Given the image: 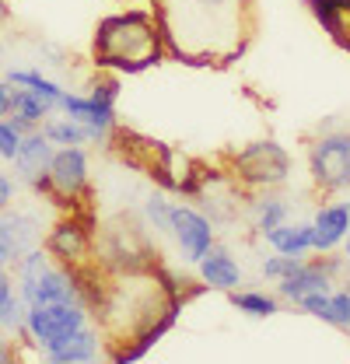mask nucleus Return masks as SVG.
Wrapping results in <instances>:
<instances>
[{
    "instance_id": "1",
    "label": "nucleus",
    "mask_w": 350,
    "mask_h": 364,
    "mask_svg": "<svg viewBox=\"0 0 350 364\" xmlns=\"http://www.w3.org/2000/svg\"><path fill=\"white\" fill-rule=\"evenodd\" d=\"M182 294L165 270L137 263L127 270H109L98 287L91 316L105 333L109 361H137L144 350L175 322Z\"/></svg>"
},
{
    "instance_id": "2",
    "label": "nucleus",
    "mask_w": 350,
    "mask_h": 364,
    "mask_svg": "<svg viewBox=\"0 0 350 364\" xmlns=\"http://www.w3.org/2000/svg\"><path fill=\"white\" fill-rule=\"evenodd\" d=\"M165 53L189 67H228L256 36V0H154Z\"/></svg>"
},
{
    "instance_id": "3",
    "label": "nucleus",
    "mask_w": 350,
    "mask_h": 364,
    "mask_svg": "<svg viewBox=\"0 0 350 364\" xmlns=\"http://www.w3.org/2000/svg\"><path fill=\"white\" fill-rule=\"evenodd\" d=\"M165 53V36L158 25L154 11H116L105 14L95 25V39H91V60L98 70H112V74H140L154 63H161Z\"/></svg>"
},
{
    "instance_id": "4",
    "label": "nucleus",
    "mask_w": 350,
    "mask_h": 364,
    "mask_svg": "<svg viewBox=\"0 0 350 364\" xmlns=\"http://www.w3.org/2000/svg\"><path fill=\"white\" fill-rule=\"evenodd\" d=\"M291 165L295 161H291L287 147L277 144L273 136H262V140H253V144H245L242 151L231 154L228 176L242 189L262 193V189H280L284 182L291 179Z\"/></svg>"
},
{
    "instance_id": "5",
    "label": "nucleus",
    "mask_w": 350,
    "mask_h": 364,
    "mask_svg": "<svg viewBox=\"0 0 350 364\" xmlns=\"http://www.w3.org/2000/svg\"><path fill=\"white\" fill-rule=\"evenodd\" d=\"M46 252L53 256V263H63L70 270H88L95 267V245L98 235L91 228V218L85 210H67L60 221L46 231Z\"/></svg>"
},
{
    "instance_id": "6",
    "label": "nucleus",
    "mask_w": 350,
    "mask_h": 364,
    "mask_svg": "<svg viewBox=\"0 0 350 364\" xmlns=\"http://www.w3.org/2000/svg\"><path fill=\"white\" fill-rule=\"evenodd\" d=\"M308 176L322 193L350 189V130H329L308 144Z\"/></svg>"
},
{
    "instance_id": "7",
    "label": "nucleus",
    "mask_w": 350,
    "mask_h": 364,
    "mask_svg": "<svg viewBox=\"0 0 350 364\" xmlns=\"http://www.w3.org/2000/svg\"><path fill=\"white\" fill-rule=\"evenodd\" d=\"M88 186H91V161H88L85 147L81 144L56 147L53 161H49V196L46 200H53L67 210H81Z\"/></svg>"
},
{
    "instance_id": "8",
    "label": "nucleus",
    "mask_w": 350,
    "mask_h": 364,
    "mask_svg": "<svg viewBox=\"0 0 350 364\" xmlns=\"http://www.w3.org/2000/svg\"><path fill=\"white\" fill-rule=\"evenodd\" d=\"M91 309L85 305H70V301H53V305H28V318H25V343H36L43 354L49 343L70 336L74 329H81L91 322Z\"/></svg>"
},
{
    "instance_id": "9",
    "label": "nucleus",
    "mask_w": 350,
    "mask_h": 364,
    "mask_svg": "<svg viewBox=\"0 0 350 364\" xmlns=\"http://www.w3.org/2000/svg\"><path fill=\"white\" fill-rule=\"evenodd\" d=\"M214 228L218 225L193 203H175L172 207V238L179 245V252H182V259L193 263V267L218 245V231Z\"/></svg>"
},
{
    "instance_id": "10",
    "label": "nucleus",
    "mask_w": 350,
    "mask_h": 364,
    "mask_svg": "<svg viewBox=\"0 0 350 364\" xmlns=\"http://www.w3.org/2000/svg\"><path fill=\"white\" fill-rule=\"evenodd\" d=\"M340 270H344V256L336 259L333 252H319L315 259H302L284 280H277V298L298 305L312 291H333V280L340 277Z\"/></svg>"
},
{
    "instance_id": "11",
    "label": "nucleus",
    "mask_w": 350,
    "mask_h": 364,
    "mask_svg": "<svg viewBox=\"0 0 350 364\" xmlns=\"http://www.w3.org/2000/svg\"><path fill=\"white\" fill-rule=\"evenodd\" d=\"M53 151H56V144L39 127V130L21 136V147H18V154L11 161L14 165V179L21 186H28L36 196H49V161H53Z\"/></svg>"
},
{
    "instance_id": "12",
    "label": "nucleus",
    "mask_w": 350,
    "mask_h": 364,
    "mask_svg": "<svg viewBox=\"0 0 350 364\" xmlns=\"http://www.w3.org/2000/svg\"><path fill=\"white\" fill-rule=\"evenodd\" d=\"M60 112L70 116V119H78L88 130L91 144H109L112 134H116V123H120V119H116V105L95 98L91 91H85V95H81V91H67Z\"/></svg>"
},
{
    "instance_id": "13",
    "label": "nucleus",
    "mask_w": 350,
    "mask_h": 364,
    "mask_svg": "<svg viewBox=\"0 0 350 364\" xmlns=\"http://www.w3.org/2000/svg\"><path fill=\"white\" fill-rule=\"evenodd\" d=\"M43 358L53 364H91V361H98V358H109V350H105V333H102L98 326L85 322V326L74 329L70 336L49 343L43 350Z\"/></svg>"
},
{
    "instance_id": "14",
    "label": "nucleus",
    "mask_w": 350,
    "mask_h": 364,
    "mask_svg": "<svg viewBox=\"0 0 350 364\" xmlns=\"http://www.w3.org/2000/svg\"><path fill=\"white\" fill-rule=\"evenodd\" d=\"M312 235H315V252H336L350 235V200H333L315 207Z\"/></svg>"
},
{
    "instance_id": "15",
    "label": "nucleus",
    "mask_w": 350,
    "mask_h": 364,
    "mask_svg": "<svg viewBox=\"0 0 350 364\" xmlns=\"http://www.w3.org/2000/svg\"><path fill=\"white\" fill-rule=\"evenodd\" d=\"M196 270H200L203 287H211V291L231 294V291L242 284V267H238V259L231 256V249H224V245H214V249L196 263Z\"/></svg>"
},
{
    "instance_id": "16",
    "label": "nucleus",
    "mask_w": 350,
    "mask_h": 364,
    "mask_svg": "<svg viewBox=\"0 0 350 364\" xmlns=\"http://www.w3.org/2000/svg\"><path fill=\"white\" fill-rule=\"evenodd\" d=\"M0 238L7 245H14L18 252L32 249L43 242V221L32 210H18V207H4L0 210Z\"/></svg>"
},
{
    "instance_id": "17",
    "label": "nucleus",
    "mask_w": 350,
    "mask_h": 364,
    "mask_svg": "<svg viewBox=\"0 0 350 364\" xmlns=\"http://www.w3.org/2000/svg\"><path fill=\"white\" fill-rule=\"evenodd\" d=\"M312 18L322 25V32L350 53V0H305Z\"/></svg>"
},
{
    "instance_id": "18",
    "label": "nucleus",
    "mask_w": 350,
    "mask_h": 364,
    "mask_svg": "<svg viewBox=\"0 0 350 364\" xmlns=\"http://www.w3.org/2000/svg\"><path fill=\"white\" fill-rule=\"evenodd\" d=\"M4 77H7L11 85H18V88H28L36 98H43L46 105H49V112H60V109H63L67 88H63L60 81L46 77L43 70H36V67H11Z\"/></svg>"
},
{
    "instance_id": "19",
    "label": "nucleus",
    "mask_w": 350,
    "mask_h": 364,
    "mask_svg": "<svg viewBox=\"0 0 350 364\" xmlns=\"http://www.w3.org/2000/svg\"><path fill=\"white\" fill-rule=\"evenodd\" d=\"M262 238H266V245L273 252H284V256H308V252H315L312 221H298V225L284 221V225H277L273 231H266Z\"/></svg>"
},
{
    "instance_id": "20",
    "label": "nucleus",
    "mask_w": 350,
    "mask_h": 364,
    "mask_svg": "<svg viewBox=\"0 0 350 364\" xmlns=\"http://www.w3.org/2000/svg\"><path fill=\"white\" fill-rule=\"evenodd\" d=\"M49 116H53V112H49V105H46L43 98H36L28 88L11 85V112H7V119H11V123H14L21 134L39 130Z\"/></svg>"
},
{
    "instance_id": "21",
    "label": "nucleus",
    "mask_w": 350,
    "mask_h": 364,
    "mask_svg": "<svg viewBox=\"0 0 350 364\" xmlns=\"http://www.w3.org/2000/svg\"><path fill=\"white\" fill-rule=\"evenodd\" d=\"M249 218H253V228L266 235V231H273L277 225H284L287 218H291V203L280 196V193H273V189H262L260 196L249 203Z\"/></svg>"
},
{
    "instance_id": "22",
    "label": "nucleus",
    "mask_w": 350,
    "mask_h": 364,
    "mask_svg": "<svg viewBox=\"0 0 350 364\" xmlns=\"http://www.w3.org/2000/svg\"><path fill=\"white\" fill-rule=\"evenodd\" d=\"M228 298H231V305L242 316H249V318H270L280 312V298L277 294H266V291H256V287H249V291H238L235 287Z\"/></svg>"
},
{
    "instance_id": "23",
    "label": "nucleus",
    "mask_w": 350,
    "mask_h": 364,
    "mask_svg": "<svg viewBox=\"0 0 350 364\" xmlns=\"http://www.w3.org/2000/svg\"><path fill=\"white\" fill-rule=\"evenodd\" d=\"M43 134L56 144V147H74V144H91V136L88 130L78 123V119H70V116H63V112H53L49 119L43 123Z\"/></svg>"
},
{
    "instance_id": "24",
    "label": "nucleus",
    "mask_w": 350,
    "mask_h": 364,
    "mask_svg": "<svg viewBox=\"0 0 350 364\" xmlns=\"http://www.w3.org/2000/svg\"><path fill=\"white\" fill-rule=\"evenodd\" d=\"M172 207L175 203L165 193H151L144 200V207H140V218L154 235H172Z\"/></svg>"
},
{
    "instance_id": "25",
    "label": "nucleus",
    "mask_w": 350,
    "mask_h": 364,
    "mask_svg": "<svg viewBox=\"0 0 350 364\" xmlns=\"http://www.w3.org/2000/svg\"><path fill=\"white\" fill-rule=\"evenodd\" d=\"M322 322L336 329H350V287L329 291V309L322 312Z\"/></svg>"
},
{
    "instance_id": "26",
    "label": "nucleus",
    "mask_w": 350,
    "mask_h": 364,
    "mask_svg": "<svg viewBox=\"0 0 350 364\" xmlns=\"http://www.w3.org/2000/svg\"><path fill=\"white\" fill-rule=\"evenodd\" d=\"M302 259H305V256H284V252H273V256H266V259L260 263V273L266 277V280L277 284V280H284L287 273L295 270Z\"/></svg>"
},
{
    "instance_id": "27",
    "label": "nucleus",
    "mask_w": 350,
    "mask_h": 364,
    "mask_svg": "<svg viewBox=\"0 0 350 364\" xmlns=\"http://www.w3.org/2000/svg\"><path fill=\"white\" fill-rule=\"evenodd\" d=\"M21 130L7 119V116H0V161H14V154H18V147H21Z\"/></svg>"
},
{
    "instance_id": "28",
    "label": "nucleus",
    "mask_w": 350,
    "mask_h": 364,
    "mask_svg": "<svg viewBox=\"0 0 350 364\" xmlns=\"http://www.w3.org/2000/svg\"><path fill=\"white\" fill-rule=\"evenodd\" d=\"M18 294V284H14V273L11 270H0V322H4V312L11 305V298Z\"/></svg>"
},
{
    "instance_id": "29",
    "label": "nucleus",
    "mask_w": 350,
    "mask_h": 364,
    "mask_svg": "<svg viewBox=\"0 0 350 364\" xmlns=\"http://www.w3.org/2000/svg\"><path fill=\"white\" fill-rule=\"evenodd\" d=\"M14 200H18V179H11V176L0 168V210H4V207H14Z\"/></svg>"
},
{
    "instance_id": "30",
    "label": "nucleus",
    "mask_w": 350,
    "mask_h": 364,
    "mask_svg": "<svg viewBox=\"0 0 350 364\" xmlns=\"http://www.w3.org/2000/svg\"><path fill=\"white\" fill-rule=\"evenodd\" d=\"M18 358V343L11 333H0V361H14Z\"/></svg>"
},
{
    "instance_id": "31",
    "label": "nucleus",
    "mask_w": 350,
    "mask_h": 364,
    "mask_svg": "<svg viewBox=\"0 0 350 364\" xmlns=\"http://www.w3.org/2000/svg\"><path fill=\"white\" fill-rule=\"evenodd\" d=\"M7 112H11V81L0 77V116H7Z\"/></svg>"
},
{
    "instance_id": "32",
    "label": "nucleus",
    "mask_w": 350,
    "mask_h": 364,
    "mask_svg": "<svg viewBox=\"0 0 350 364\" xmlns=\"http://www.w3.org/2000/svg\"><path fill=\"white\" fill-rule=\"evenodd\" d=\"M340 249H344V263H350V235L344 238V245H340Z\"/></svg>"
},
{
    "instance_id": "33",
    "label": "nucleus",
    "mask_w": 350,
    "mask_h": 364,
    "mask_svg": "<svg viewBox=\"0 0 350 364\" xmlns=\"http://www.w3.org/2000/svg\"><path fill=\"white\" fill-rule=\"evenodd\" d=\"M4 21H7V4L0 0V25H4Z\"/></svg>"
},
{
    "instance_id": "34",
    "label": "nucleus",
    "mask_w": 350,
    "mask_h": 364,
    "mask_svg": "<svg viewBox=\"0 0 350 364\" xmlns=\"http://www.w3.org/2000/svg\"><path fill=\"white\" fill-rule=\"evenodd\" d=\"M344 284H347V287H350V273H347V280H344Z\"/></svg>"
},
{
    "instance_id": "35",
    "label": "nucleus",
    "mask_w": 350,
    "mask_h": 364,
    "mask_svg": "<svg viewBox=\"0 0 350 364\" xmlns=\"http://www.w3.org/2000/svg\"><path fill=\"white\" fill-rule=\"evenodd\" d=\"M120 4H127V0H120Z\"/></svg>"
}]
</instances>
